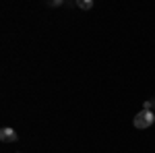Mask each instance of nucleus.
<instances>
[{
	"label": "nucleus",
	"instance_id": "f257e3e1",
	"mask_svg": "<svg viewBox=\"0 0 155 153\" xmlns=\"http://www.w3.org/2000/svg\"><path fill=\"white\" fill-rule=\"evenodd\" d=\"M153 122H155V114L151 112V110H141V112L134 116V126H137L139 130L149 128Z\"/></svg>",
	"mask_w": 155,
	"mask_h": 153
},
{
	"label": "nucleus",
	"instance_id": "f03ea898",
	"mask_svg": "<svg viewBox=\"0 0 155 153\" xmlns=\"http://www.w3.org/2000/svg\"><path fill=\"white\" fill-rule=\"evenodd\" d=\"M19 139V135H17V130L11 128V126H4V128L0 130V141L2 143H15Z\"/></svg>",
	"mask_w": 155,
	"mask_h": 153
},
{
	"label": "nucleus",
	"instance_id": "7ed1b4c3",
	"mask_svg": "<svg viewBox=\"0 0 155 153\" xmlns=\"http://www.w3.org/2000/svg\"><path fill=\"white\" fill-rule=\"evenodd\" d=\"M77 6L81 11H89V8H93V0H77Z\"/></svg>",
	"mask_w": 155,
	"mask_h": 153
},
{
	"label": "nucleus",
	"instance_id": "20e7f679",
	"mask_svg": "<svg viewBox=\"0 0 155 153\" xmlns=\"http://www.w3.org/2000/svg\"><path fill=\"white\" fill-rule=\"evenodd\" d=\"M153 108H155V99H149V101H145L143 110H153Z\"/></svg>",
	"mask_w": 155,
	"mask_h": 153
},
{
	"label": "nucleus",
	"instance_id": "39448f33",
	"mask_svg": "<svg viewBox=\"0 0 155 153\" xmlns=\"http://www.w3.org/2000/svg\"><path fill=\"white\" fill-rule=\"evenodd\" d=\"M60 4H62L60 0H52V2H50V6H60Z\"/></svg>",
	"mask_w": 155,
	"mask_h": 153
}]
</instances>
